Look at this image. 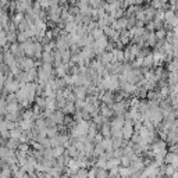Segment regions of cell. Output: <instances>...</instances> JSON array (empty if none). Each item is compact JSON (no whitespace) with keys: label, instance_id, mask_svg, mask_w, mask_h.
I'll list each match as a JSON object with an SVG mask.
<instances>
[{"label":"cell","instance_id":"cell-10","mask_svg":"<svg viewBox=\"0 0 178 178\" xmlns=\"http://www.w3.org/2000/svg\"><path fill=\"white\" fill-rule=\"evenodd\" d=\"M36 2H38V4L42 8H47V7H49L50 0H36Z\"/></svg>","mask_w":178,"mask_h":178},{"label":"cell","instance_id":"cell-1","mask_svg":"<svg viewBox=\"0 0 178 178\" xmlns=\"http://www.w3.org/2000/svg\"><path fill=\"white\" fill-rule=\"evenodd\" d=\"M47 17L52 22H58L60 21V15H61V7L60 6H53V7H47Z\"/></svg>","mask_w":178,"mask_h":178},{"label":"cell","instance_id":"cell-13","mask_svg":"<svg viewBox=\"0 0 178 178\" xmlns=\"http://www.w3.org/2000/svg\"><path fill=\"white\" fill-rule=\"evenodd\" d=\"M70 2V4H72V6H77L78 4V0H68Z\"/></svg>","mask_w":178,"mask_h":178},{"label":"cell","instance_id":"cell-5","mask_svg":"<svg viewBox=\"0 0 178 178\" xmlns=\"http://www.w3.org/2000/svg\"><path fill=\"white\" fill-rule=\"evenodd\" d=\"M113 95H111V92H108V93H106V95H102V100L106 103V104H111L113 103Z\"/></svg>","mask_w":178,"mask_h":178},{"label":"cell","instance_id":"cell-6","mask_svg":"<svg viewBox=\"0 0 178 178\" xmlns=\"http://www.w3.org/2000/svg\"><path fill=\"white\" fill-rule=\"evenodd\" d=\"M102 4H103V0H89V6L92 8H99L102 7Z\"/></svg>","mask_w":178,"mask_h":178},{"label":"cell","instance_id":"cell-9","mask_svg":"<svg viewBox=\"0 0 178 178\" xmlns=\"http://www.w3.org/2000/svg\"><path fill=\"white\" fill-rule=\"evenodd\" d=\"M13 19H14V24H15V25H18L19 22H21L22 19H24V15H22V13H18L15 17H14Z\"/></svg>","mask_w":178,"mask_h":178},{"label":"cell","instance_id":"cell-7","mask_svg":"<svg viewBox=\"0 0 178 178\" xmlns=\"http://www.w3.org/2000/svg\"><path fill=\"white\" fill-rule=\"evenodd\" d=\"M111 114H113L111 108H108L106 104H103V106H102V116H103V117H110Z\"/></svg>","mask_w":178,"mask_h":178},{"label":"cell","instance_id":"cell-3","mask_svg":"<svg viewBox=\"0 0 178 178\" xmlns=\"http://www.w3.org/2000/svg\"><path fill=\"white\" fill-rule=\"evenodd\" d=\"M121 134H122V138L125 139H129L134 134V124L131 121H125L121 127Z\"/></svg>","mask_w":178,"mask_h":178},{"label":"cell","instance_id":"cell-12","mask_svg":"<svg viewBox=\"0 0 178 178\" xmlns=\"http://www.w3.org/2000/svg\"><path fill=\"white\" fill-rule=\"evenodd\" d=\"M146 28H147V31H153V29H155V24H153V21L149 22V24L146 25Z\"/></svg>","mask_w":178,"mask_h":178},{"label":"cell","instance_id":"cell-4","mask_svg":"<svg viewBox=\"0 0 178 178\" xmlns=\"http://www.w3.org/2000/svg\"><path fill=\"white\" fill-rule=\"evenodd\" d=\"M125 108H127V104H125L124 102H118V103H116V104L113 106V110L116 111L117 114H124L125 113Z\"/></svg>","mask_w":178,"mask_h":178},{"label":"cell","instance_id":"cell-2","mask_svg":"<svg viewBox=\"0 0 178 178\" xmlns=\"http://www.w3.org/2000/svg\"><path fill=\"white\" fill-rule=\"evenodd\" d=\"M102 85L104 86L106 89H111V91H114V89L118 88V79H117L116 75H113V77H106L102 81Z\"/></svg>","mask_w":178,"mask_h":178},{"label":"cell","instance_id":"cell-8","mask_svg":"<svg viewBox=\"0 0 178 178\" xmlns=\"http://www.w3.org/2000/svg\"><path fill=\"white\" fill-rule=\"evenodd\" d=\"M166 31L164 29H159L157 32H155V35H156V39H164L166 38Z\"/></svg>","mask_w":178,"mask_h":178},{"label":"cell","instance_id":"cell-11","mask_svg":"<svg viewBox=\"0 0 178 178\" xmlns=\"http://www.w3.org/2000/svg\"><path fill=\"white\" fill-rule=\"evenodd\" d=\"M17 39H18L19 42H25L28 39V36H27V33H25V32H19L18 35H17Z\"/></svg>","mask_w":178,"mask_h":178}]
</instances>
